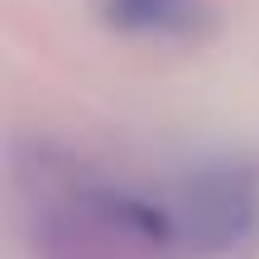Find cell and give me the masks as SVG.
Wrapping results in <instances>:
<instances>
[{
	"label": "cell",
	"mask_w": 259,
	"mask_h": 259,
	"mask_svg": "<svg viewBox=\"0 0 259 259\" xmlns=\"http://www.w3.org/2000/svg\"><path fill=\"white\" fill-rule=\"evenodd\" d=\"M19 183L34 202V259H178V250H187L173 211L82 173L48 149L19 163Z\"/></svg>",
	"instance_id": "1"
},
{
	"label": "cell",
	"mask_w": 259,
	"mask_h": 259,
	"mask_svg": "<svg viewBox=\"0 0 259 259\" xmlns=\"http://www.w3.org/2000/svg\"><path fill=\"white\" fill-rule=\"evenodd\" d=\"M178 231L192 254H231L254 235L259 221V183L245 163H211L192 173L178 192Z\"/></svg>",
	"instance_id": "2"
},
{
	"label": "cell",
	"mask_w": 259,
	"mask_h": 259,
	"mask_svg": "<svg viewBox=\"0 0 259 259\" xmlns=\"http://www.w3.org/2000/svg\"><path fill=\"white\" fill-rule=\"evenodd\" d=\"M101 15L130 38H197L211 29L206 0H101Z\"/></svg>",
	"instance_id": "3"
}]
</instances>
